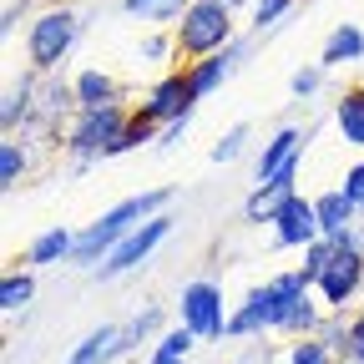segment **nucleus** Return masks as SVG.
Masks as SVG:
<instances>
[{"instance_id":"obj_4","label":"nucleus","mask_w":364,"mask_h":364,"mask_svg":"<svg viewBox=\"0 0 364 364\" xmlns=\"http://www.w3.org/2000/svg\"><path fill=\"white\" fill-rule=\"evenodd\" d=\"M76 41H81V16L66 6V0H56V6H46V11L31 16V31H26V66L41 71V76L61 71V61L76 51Z\"/></svg>"},{"instance_id":"obj_38","label":"nucleus","mask_w":364,"mask_h":364,"mask_svg":"<svg viewBox=\"0 0 364 364\" xmlns=\"http://www.w3.org/2000/svg\"><path fill=\"white\" fill-rule=\"evenodd\" d=\"M228 6H233V11H253V0H228Z\"/></svg>"},{"instance_id":"obj_19","label":"nucleus","mask_w":364,"mask_h":364,"mask_svg":"<svg viewBox=\"0 0 364 364\" xmlns=\"http://www.w3.org/2000/svg\"><path fill=\"white\" fill-rule=\"evenodd\" d=\"M112 102H122V86L112 71H102V66L76 71V107H112Z\"/></svg>"},{"instance_id":"obj_13","label":"nucleus","mask_w":364,"mask_h":364,"mask_svg":"<svg viewBox=\"0 0 364 364\" xmlns=\"http://www.w3.org/2000/svg\"><path fill=\"white\" fill-rule=\"evenodd\" d=\"M304 142H309V132H299V127H279L263 142V152H258V162H253V182H268L279 167H289L294 157H304Z\"/></svg>"},{"instance_id":"obj_8","label":"nucleus","mask_w":364,"mask_h":364,"mask_svg":"<svg viewBox=\"0 0 364 364\" xmlns=\"http://www.w3.org/2000/svg\"><path fill=\"white\" fill-rule=\"evenodd\" d=\"M299 172H304V157H294L289 167H279L268 182H253V193L243 198V223L268 228L273 218H279V213L299 198Z\"/></svg>"},{"instance_id":"obj_22","label":"nucleus","mask_w":364,"mask_h":364,"mask_svg":"<svg viewBox=\"0 0 364 364\" xmlns=\"http://www.w3.org/2000/svg\"><path fill=\"white\" fill-rule=\"evenodd\" d=\"M334 127L349 147H364V86H349L334 102Z\"/></svg>"},{"instance_id":"obj_37","label":"nucleus","mask_w":364,"mask_h":364,"mask_svg":"<svg viewBox=\"0 0 364 364\" xmlns=\"http://www.w3.org/2000/svg\"><path fill=\"white\" fill-rule=\"evenodd\" d=\"M188 122H193V117H182V122H167V127L157 132V147H162V152H172V147L182 142V136H188Z\"/></svg>"},{"instance_id":"obj_36","label":"nucleus","mask_w":364,"mask_h":364,"mask_svg":"<svg viewBox=\"0 0 364 364\" xmlns=\"http://www.w3.org/2000/svg\"><path fill=\"white\" fill-rule=\"evenodd\" d=\"M344 193L354 198V208H359V218H364V162H354V167L344 172Z\"/></svg>"},{"instance_id":"obj_18","label":"nucleus","mask_w":364,"mask_h":364,"mask_svg":"<svg viewBox=\"0 0 364 364\" xmlns=\"http://www.w3.org/2000/svg\"><path fill=\"white\" fill-rule=\"evenodd\" d=\"M71 248H76V233L71 228H46V233L31 238L26 248V268H51V263H71Z\"/></svg>"},{"instance_id":"obj_12","label":"nucleus","mask_w":364,"mask_h":364,"mask_svg":"<svg viewBox=\"0 0 364 364\" xmlns=\"http://www.w3.org/2000/svg\"><path fill=\"white\" fill-rule=\"evenodd\" d=\"M248 46H253V41H243V36H238L233 46H228V51H213V56H203V61H193V66H188V81H193V97H198V102H203V97H213V91L238 71V61L248 56Z\"/></svg>"},{"instance_id":"obj_5","label":"nucleus","mask_w":364,"mask_h":364,"mask_svg":"<svg viewBox=\"0 0 364 364\" xmlns=\"http://www.w3.org/2000/svg\"><path fill=\"white\" fill-rule=\"evenodd\" d=\"M314 294H318V304L334 309V314H349L354 309V299L364 294V243H359V228H349V233L334 238V258L324 263Z\"/></svg>"},{"instance_id":"obj_9","label":"nucleus","mask_w":364,"mask_h":364,"mask_svg":"<svg viewBox=\"0 0 364 364\" xmlns=\"http://www.w3.org/2000/svg\"><path fill=\"white\" fill-rule=\"evenodd\" d=\"M193 107H198V97H193L188 66H172V71H162V76L147 86V97H142V112H147L157 127H167V122H182V117H193Z\"/></svg>"},{"instance_id":"obj_32","label":"nucleus","mask_w":364,"mask_h":364,"mask_svg":"<svg viewBox=\"0 0 364 364\" xmlns=\"http://www.w3.org/2000/svg\"><path fill=\"white\" fill-rule=\"evenodd\" d=\"M248 136H253V132H248L243 122H238V127H228L218 142H213V162H218V167H223V162H238V157H243V147H248Z\"/></svg>"},{"instance_id":"obj_7","label":"nucleus","mask_w":364,"mask_h":364,"mask_svg":"<svg viewBox=\"0 0 364 364\" xmlns=\"http://www.w3.org/2000/svg\"><path fill=\"white\" fill-rule=\"evenodd\" d=\"M172 223H177L172 213H157V218H147L142 228H132V233H127V238H122V243L107 253V263H102V268H91V273H97L102 284H112V279H127L132 268H142V263H147V258H152V253H157L167 238H172Z\"/></svg>"},{"instance_id":"obj_25","label":"nucleus","mask_w":364,"mask_h":364,"mask_svg":"<svg viewBox=\"0 0 364 364\" xmlns=\"http://www.w3.org/2000/svg\"><path fill=\"white\" fill-rule=\"evenodd\" d=\"M31 299H36V273H31V268H11L6 279H0V309H6V314H21Z\"/></svg>"},{"instance_id":"obj_39","label":"nucleus","mask_w":364,"mask_h":364,"mask_svg":"<svg viewBox=\"0 0 364 364\" xmlns=\"http://www.w3.org/2000/svg\"><path fill=\"white\" fill-rule=\"evenodd\" d=\"M172 364H188V359H172Z\"/></svg>"},{"instance_id":"obj_30","label":"nucleus","mask_w":364,"mask_h":364,"mask_svg":"<svg viewBox=\"0 0 364 364\" xmlns=\"http://www.w3.org/2000/svg\"><path fill=\"white\" fill-rule=\"evenodd\" d=\"M294 6H299V0H253V11H248V16H253V21H248V26H253V36L279 31V26H284V16H289Z\"/></svg>"},{"instance_id":"obj_20","label":"nucleus","mask_w":364,"mask_h":364,"mask_svg":"<svg viewBox=\"0 0 364 364\" xmlns=\"http://www.w3.org/2000/svg\"><path fill=\"white\" fill-rule=\"evenodd\" d=\"M157 324H162V309L157 304L136 309L127 324H122V334H117V359H127L132 349H142V344H157Z\"/></svg>"},{"instance_id":"obj_10","label":"nucleus","mask_w":364,"mask_h":364,"mask_svg":"<svg viewBox=\"0 0 364 364\" xmlns=\"http://www.w3.org/2000/svg\"><path fill=\"white\" fill-rule=\"evenodd\" d=\"M279 299H273V284H258L248 289V299L233 309V318H228V339H258L268 329H279V309H273Z\"/></svg>"},{"instance_id":"obj_21","label":"nucleus","mask_w":364,"mask_h":364,"mask_svg":"<svg viewBox=\"0 0 364 364\" xmlns=\"http://www.w3.org/2000/svg\"><path fill=\"white\" fill-rule=\"evenodd\" d=\"M117 334H122V324H102V329H91L81 344H71L66 364H117Z\"/></svg>"},{"instance_id":"obj_27","label":"nucleus","mask_w":364,"mask_h":364,"mask_svg":"<svg viewBox=\"0 0 364 364\" xmlns=\"http://www.w3.org/2000/svg\"><path fill=\"white\" fill-rule=\"evenodd\" d=\"M157 132H162V127H157V122H152V117H147L142 107H136V112H132V122H127V132L117 136V147H112V157H122V152H136V147H147V142H157Z\"/></svg>"},{"instance_id":"obj_34","label":"nucleus","mask_w":364,"mask_h":364,"mask_svg":"<svg viewBox=\"0 0 364 364\" xmlns=\"http://www.w3.org/2000/svg\"><path fill=\"white\" fill-rule=\"evenodd\" d=\"M349 364H364V309H349Z\"/></svg>"},{"instance_id":"obj_31","label":"nucleus","mask_w":364,"mask_h":364,"mask_svg":"<svg viewBox=\"0 0 364 364\" xmlns=\"http://www.w3.org/2000/svg\"><path fill=\"white\" fill-rule=\"evenodd\" d=\"M304 253V263H299V273H304V279H309V289L318 284V273H324V263L334 258V238H314L309 248H299Z\"/></svg>"},{"instance_id":"obj_24","label":"nucleus","mask_w":364,"mask_h":364,"mask_svg":"<svg viewBox=\"0 0 364 364\" xmlns=\"http://www.w3.org/2000/svg\"><path fill=\"white\" fill-rule=\"evenodd\" d=\"M136 61L172 71V61H182V56H177V36H172V31H147L142 41H136Z\"/></svg>"},{"instance_id":"obj_28","label":"nucleus","mask_w":364,"mask_h":364,"mask_svg":"<svg viewBox=\"0 0 364 364\" xmlns=\"http://www.w3.org/2000/svg\"><path fill=\"white\" fill-rule=\"evenodd\" d=\"M284 359H289V364H344V359H339V354H334L324 339H318V334H304V339H294Z\"/></svg>"},{"instance_id":"obj_6","label":"nucleus","mask_w":364,"mask_h":364,"mask_svg":"<svg viewBox=\"0 0 364 364\" xmlns=\"http://www.w3.org/2000/svg\"><path fill=\"white\" fill-rule=\"evenodd\" d=\"M228 304H223V284L218 279H193V284H182L177 294V324L182 329H193L203 344L213 339H228Z\"/></svg>"},{"instance_id":"obj_33","label":"nucleus","mask_w":364,"mask_h":364,"mask_svg":"<svg viewBox=\"0 0 364 364\" xmlns=\"http://www.w3.org/2000/svg\"><path fill=\"white\" fill-rule=\"evenodd\" d=\"M324 76H329V71L318 66V61H314V66H299V71H294V81H289V91H294L299 102H309V97H318V86H324Z\"/></svg>"},{"instance_id":"obj_23","label":"nucleus","mask_w":364,"mask_h":364,"mask_svg":"<svg viewBox=\"0 0 364 364\" xmlns=\"http://www.w3.org/2000/svg\"><path fill=\"white\" fill-rule=\"evenodd\" d=\"M203 339L193 334V329H182V324H172V329H162L157 334V344L147 349V364H172V359H193V349H198Z\"/></svg>"},{"instance_id":"obj_3","label":"nucleus","mask_w":364,"mask_h":364,"mask_svg":"<svg viewBox=\"0 0 364 364\" xmlns=\"http://www.w3.org/2000/svg\"><path fill=\"white\" fill-rule=\"evenodd\" d=\"M233 16H238V11L228 6V0H193V6L182 11V21L172 26L182 66H193V61H203V56H213V51H228V46L238 41Z\"/></svg>"},{"instance_id":"obj_26","label":"nucleus","mask_w":364,"mask_h":364,"mask_svg":"<svg viewBox=\"0 0 364 364\" xmlns=\"http://www.w3.org/2000/svg\"><path fill=\"white\" fill-rule=\"evenodd\" d=\"M26 172H31V152H26V142L6 136V142H0V188H6V193H16Z\"/></svg>"},{"instance_id":"obj_16","label":"nucleus","mask_w":364,"mask_h":364,"mask_svg":"<svg viewBox=\"0 0 364 364\" xmlns=\"http://www.w3.org/2000/svg\"><path fill=\"white\" fill-rule=\"evenodd\" d=\"M364 61V31L354 21H339L329 36H324V51H318V66L324 71H339V66H354Z\"/></svg>"},{"instance_id":"obj_29","label":"nucleus","mask_w":364,"mask_h":364,"mask_svg":"<svg viewBox=\"0 0 364 364\" xmlns=\"http://www.w3.org/2000/svg\"><path fill=\"white\" fill-rule=\"evenodd\" d=\"M318 339H324L339 359H349V314H334V309H324V318H318V329H314Z\"/></svg>"},{"instance_id":"obj_35","label":"nucleus","mask_w":364,"mask_h":364,"mask_svg":"<svg viewBox=\"0 0 364 364\" xmlns=\"http://www.w3.org/2000/svg\"><path fill=\"white\" fill-rule=\"evenodd\" d=\"M26 11H31V0H6V11H0V36H16V26L26 21Z\"/></svg>"},{"instance_id":"obj_2","label":"nucleus","mask_w":364,"mask_h":364,"mask_svg":"<svg viewBox=\"0 0 364 364\" xmlns=\"http://www.w3.org/2000/svg\"><path fill=\"white\" fill-rule=\"evenodd\" d=\"M127 122H132V112L122 102H112V107H76V117L61 132V147L71 152V172H86L91 162H107L112 147H117V136L127 132Z\"/></svg>"},{"instance_id":"obj_17","label":"nucleus","mask_w":364,"mask_h":364,"mask_svg":"<svg viewBox=\"0 0 364 364\" xmlns=\"http://www.w3.org/2000/svg\"><path fill=\"white\" fill-rule=\"evenodd\" d=\"M117 6H122L127 21H142L147 31H172L193 0H117Z\"/></svg>"},{"instance_id":"obj_11","label":"nucleus","mask_w":364,"mask_h":364,"mask_svg":"<svg viewBox=\"0 0 364 364\" xmlns=\"http://www.w3.org/2000/svg\"><path fill=\"white\" fill-rule=\"evenodd\" d=\"M273 228V248H309L314 238H324V233H318V213H314V198H294L279 218H273L268 223Z\"/></svg>"},{"instance_id":"obj_15","label":"nucleus","mask_w":364,"mask_h":364,"mask_svg":"<svg viewBox=\"0 0 364 364\" xmlns=\"http://www.w3.org/2000/svg\"><path fill=\"white\" fill-rule=\"evenodd\" d=\"M314 213H318V233H324V238H339V233H349V228H359V208H354V198L344 188L318 193Z\"/></svg>"},{"instance_id":"obj_1","label":"nucleus","mask_w":364,"mask_h":364,"mask_svg":"<svg viewBox=\"0 0 364 364\" xmlns=\"http://www.w3.org/2000/svg\"><path fill=\"white\" fill-rule=\"evenodd\" d=\"M172 203V188H147V193H132L122 203H112L97 223H86L81 233H76V248H71V268H102L107 253L132 233V228H142L147 218L167 213Z\"/></svg>"},{"instance_id":"obj_14","label":"nucleus","mask_w":364,"mask_h":364,"mask_svg":"<svg viewBox=\"0 0 364 364\" xmlns=\"http://www.w3.org/2000/svg\"><path fill=\"white\" fill-rule=\"evenodd\" d=\"M36 86H41V71H26L21 81L6 86V107H0V127H6V136H16V127L26 132L36 122Z\"/></svg>"}]
</instances>
